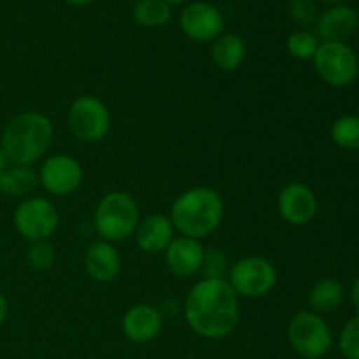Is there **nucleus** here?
<instances>
[{"label":"nucleus","mask_w":359,"mask_h":359,"mask_svg":"<svg viewBox=\"0 0 359 359\" xmlns=\"http://www.w3.org/2000/svg\"><path fill=\"white\" fill-rule=\"evenodd\" d=\"M287 340L302 358L319 359L332 349L333 335L323 316L312 311H300L290 321Z\"/></svg>","instance_id":"nucleus-5"},{"label":"nucleus","mask_w":359,"mask_h":359,"mask_svg":"<svg viewBox=\"0 0 359 359\" xmlns=\"http://www.w3.org/2000/svg\"><path fill=\"white\" fill-rule=\"evenodd\" d=\"M332 140L346 151H359V118L340 116L332 125Z\"/></svg>","instance_id":"nucleus-22"},{"label":"nucleus","mask_w":359,"mask_h":359,"mask_svg":"<svg viewBox=\"0 0 359 359\" xmlns=\"http://www.w3.org/2000/svg\"><path fill=\"white\" fill-rule=\"evenodd\" d=\"M168 217L182 237L202 241L223 223L224 202L216 189L195 186L174 200Z\"/></svg>","instance_id":"nucleus-3"},{"label":"nucleus","mask_w":359,"mask_h":359,"mask_svg":"<svg viewBox=\"0 0 359 359\" xmlns=\"http://www.w3.org/2000/svg\"><path fill=\"white\" fill-rule=\"evenodd\" d=\"M344 298H346V290L342 283L333 277H325L312 286L307 302L312 312L323 316L335 312L342 305Z\"/></svg>","instance_id":"nucleus-19"},{"label":"nucleus","mask_w":359,"mask_h":359,"mask_svg":"<svg viewBox=\"0 0 359 359\" xmlns=\"http://www.w3.org/2000/svg\"><path fill=\"white\" fill-rule=\"evenodd\" d=\"M228 259L224 256L223 251L219 249H207L205 256H203L202 270L205 279H224V276H228Z\"/></svg>","instance_id":"nucleus-27"},{"label":"nucleus","mask_w":359,"mask_h":359,"mask_svg":"<svg viewBox=\"0 0 359 359\" xmlns=\"http://www.w3.org/2000/svg\"><path fill=\"white\" fill-rule=\"evenodd\" d=\"M121 330L130 342L149 344L163 330V314L149 304L133 305L123 316Z\"/></svg>","instance_id":"nucleus-13"},{"label":"nucleus","mask_w":359,"mask_h":359,"mask_svg":"<svg viewBox=\"0 0 359 359\" xmlns=\"http://www.w3.org/2000/svg\"><path fill=\"white\" fill-rule=\"evenodd\" d=\"M7 316H9V302L0 293V326H4V323L7 321Z\"/></svg>","instance_id":"nucleus-28"},{"label":"nucleus","mask_w":359,"mask_h":359,"mask_svg":"<svg viewBox=\"0 0 359 359\" xmlns=\"http://www.w3.org/2000/svg\"><path fill=\"white\" fill-rule=\"evenodd\" d=\"M277 210L291 226H305L318 214V198L304 182H287L277 195Z\"/></svg>","instance_id":"nucleus-12"},{"label":"nucleus","mask_w":359,"mask_h":359,"mask_svg":"<svg viewBox=\"0 0 359 359\" xmlns=\"http://www.w3.org/2000/svg\"><path fill=\"white\" fill-rule=\"evenodd\" d=\"M67 125L76 139L100 142L111 132V112L95 95H81L67 111Z\"/></svg>","instance_id":"nucleus-7"},{"label":"nucleus","mask_w":359,"mask_h":359,"mask_svg":"<svg viewBox=\"0 0 359 359\" xmlns=\"http://www.w3.org/2000/svg\"><path fill=\"white\" fill-rule=\"evenodd\" d=\"M323 4H330V6H339V4H344L346 0H319Z\"/></svg>","instance_id":"nucleus-32"},{"label":"nucleus","mask_w":359,"mask_h":359,"mask_svg":"<svg viewBox=\"0 0 359 359\" xmlns=\"http://www.w3.org/2000/svg\"><path fill=\"white\" fill-rule=\"evenodd\" d=\"M140 223L137 200L126 191H111L102 196L95 209L93 224L105 242H121L135 233Z\"/></svg>","instance_id":"nucleus-4"},{"label":"nucleus","mask_w":359,"mask_h":359,"mask_svg":"<svg viewBox=\"0 0 359 359\" xmlns=\"http://www.w3.org/2000/svg\"><path fill=\"white\" fill-rule=\"evenodd\" d=\"M56 251L55 245L49 241L30 242V248L27 251V263L35 272H46L55 265Z\"/></svg>","instance_id":"nucleus-24"},{"label":"nucleus","mask_w":359,"mask_h":359,"mask_svg":"<svg viewBox=\"0 0 359 359\" xmlns=\"http://www.w3.org/2000/svg\"><path fill=\"white\" fill-rule=\"evenodd\" d=\"M39 184L37 172L25 165H13L0 170V195L23 198Z\"/></svg>","instance_id":"nucleus-20"},{"label":"nucleus","mask_w":359,"mask_h":359,"mask_svg":"<svg viewBox=\"0 0 359 359\" xmlns=\"http://www.w3.org/2000/svg\"><path fill=\"white\" fill-rule=\"evenodd\" d=\"M174 224L170 217L165 214H151L144 217L135 230L137 248L147 255H160L167 251L170 242L174 241Z\"/></svg>","instance_id":"nucleus-17"},{"label":"nucleus","mask_w":359,"mask_h":359,"mask_svg":"<svg viewBox=\"0 0 359 359\" xmlns=\"http://www.w3.org/2000/svg\"><path fill=\"white\" fill-rule=\"evenodd\" d=\"M132 18L144 28L163 27L172 18V6L163 0H137L132 7Z\"/></svg>","instance_id":"nucleus-21"},{"label":"nucleus","mask_w":359,"mask_h":359,"mask_svg":"<svg viewBox=\"0 0 359 359\" xmlns=\"http://www.w3.org/2000/svg\"><path fill=\"white\" fill-rule=\"evenodd\" d=\"M189 328L207 340L230 337L241 321L238 294L226 279H205L193 284L184 300Z\"/></svg>","instance_id":"nucleus-1"},{"label":"nucleus","mask_w":359,"mask_h":359,"mask_svg":"<svg viewBox=\"0 0 359 359\" xmlns=\"http://www.w3.org/2000/svg\"><path fill=\"white\" fill-rule=\"evenodd\" d=\"M312 62L323 83L332 88L351 86L359 74L358 55L347 42H321Z\"/></svg>","instance_id":"nucleus-6"},{"label":"nucleus","mask_w":359,"mask_h":359,"mask_svg":"<svg viewBox=\"0 0 359 359\" xmlns=\"http://www.w3.org/2000/svg\"><path fill=\"white\" fill-rule=\"evenodd\" d=\"M203 256H205V248L202 242L181 235L174 238L165 251V263L175 277L188 279L202 270Z\"/></svg>","instance_id":"nucleus-15"},{"label":"nucleus","mask_w":359,"mask_h":359,"mask_svg":"<svg viewBox=\"0 0 359 359\" xmlns=\"http://www.w3.org/2000/svg\"><path fill=\"white\" fill-rule=\"evenodd\" d=\"M228 283L238 297L262 298L277 284V270L263 256H244L228 270Z\"/></svg>","instance_id":"nucleus-8"},{"label":"nucleus","mask_w":359,"mask_h":359,"mask_svg":"<svg viewBox=\"0 0 359 359\" xmlns=\"http://www.w3.org/2000/svg\"><path fill=\"white\" fill-rule=\"evenodd\" d=\"M287 14L291 20L300 27L307 28L318 21L319 13L314 0H290L287 4Z\"/></svg>","instance_id":"nucleus-26"},{"label":"nucleus","mask_w":359,"mask_h":359,"mask_svg":"<svg viewBox=\"0 0 359 359\" xmlns=\"http://www.w3.org/2000/svg\"><path fill=\"white\" fill-rule=\"evenodd\" d=\"M84 270L97 283H111L121 272V256L114 244L97 241L84 252Z\"/></svg>","instance_id":"nucleus-16"},{"label":"nucleus","mask_w":359,"mask_h":359,"mask_svg":"<svg viewBox=\"0 0 359 359\" xmlns=\"http://www.w3.org/2000/svg\"><path fill=\"white\" fill-rule=\"evenodd\" d=\"M39 184L55 196L76 193L83 184L84 172L79 161L69 154H51L42 161L37 172Z\"/></svg>","instance_id":"nucleus-10"},{"label":"nucleus","mask_w":359,"mask_h":359,"mask_svg":"<svg viewBox=\"0 0 359 359\" xmlns=\"http://www.w3.org/2000/svg\"><path fill=\"white\" fill-rule=\"evenodd\" d=\"M248 55L245 41L237 34H221L210 48V56L217 69L224 72H233L244 63Z\"/></svg>","instance_id":"nucleus-18"},{"label":"nucleus","mask_w":359,"mask_h":359,"mask_svg":"<svg viewBox=\"0 0 359 359\" xmlns=\"http://www.w3.org/2000/svg\"><path fill=\"white\" fill-rule=\"evenodd\" d=\"M358 118H359V112H358Z\"/></svg>","instance_id":"nucleus-34"},{"label":"nucleus","mask_w":359,"mask_h":359,"mask_svg":"<svg viewBox=\"0 0 359 359\" xmlns=\"http://www.w3.org/2000/svg\"><path fill=\"white\" fill-rule=\"evenodd\" d=\"M6 165H7V158H6V154H4L2 147H0V170H4V168H6Z\"/></svg>","instance_id":"nucleus-31"},{"label":"nucleus","mask_w":359,"mask_h":359,"mask_svg":"<svg viewBox=\"0 0 359 359\" xmlns=\"http://www.w3.org/2000/svg\"><path fill=\"white\" fill-rule=\"evenodd\" d=\"M351 300H353V305L356 307V311L359 314V277L354 280L353 286H351Z\"/></svg>","instance_id":"nucleus-29"},{"label":"nucleus","mask_w":359,"mask_h":359,"mask_svg":"<svg viewBox=\"0 0 359 359\" xmlns=\"http://www.w3.org/2000/svg\"><path fill=\"white\" fill-rule=\"evenodd\" d=\"M339 349L346 359H359V314L344 325L339 335Z\"/></svg>","instance_id":"nucleus-25"},{"label":"nucleus","mask_w":359,"mask_h":359,"mask_svg":"<svg viewBox=\"0 0 359 359\" xmlns=\"http://www.w3.org/2000/svg\"><path fill=\"white\" fill-rule=\"evenodd\" d=\"M13 223L18 233L28 242L49 241L60 224L58 210L44 196H28L14 209Z\"/></svg>","instance_id":"nucleus-9"},{"label":"nucleus","mask_w":359,"mask_h":359,"mask_svg":"<svg viewBox=\"0 0 359 359\" xmlns=\"http://www.w3.org/2000/svg\"><path fill=\"white\" fill-rule=\"evenodd\" d=\"M163 2H167L168 6H175V4H184L186 0H163Z\"/></svg>","instance_id":"nucleus-33"},{"label":"nucleus","mask_w":359,"mask_h":359,"mask_svg":"<svg viewBox=\"0 0 359 359\" xmlns=\"http://www.w3.org/2000/svg\"><path fill=\"white\" fill-rule=\"evenodd\" d=\"M53 137L55 128L48 116L39 111H25L4 126L0 147L13 165L32 167L46 156Z\"/></svg>","instance_id":"nucleus-2"},{"label":"nucleus","mask_w":359,"mask_h":359,"mask_svg":"<svg viewBox=\"0 0 359 359\" xmlns=\"http://www.w3.org/2000/svg\"><path fill=\"white\" fill-rule=\"evenodd\" d=\"M319 44H321V42H319L318 35L309 32L307 28L293 32V34L287 35L286 39L287 53H290L293 58L300 60V62H309V60L314 58Z\"/></svg>","instance_id":"nucleus-23"},{"label":"nucleus","mask_w":359,"mask_h":359,"mask_svg":"<svg viewBox=\"0 0 359 359\" xmlns=\"http://www.w3.org/2000/svg\"><path fill=\"white\" fill-rule=\"evenodd\" d=\"M182 34L195 42H214L224 30V18L219 7L205 0L189 2L179 18Z\"/></svg>","instance_id":"nucleus-11"},{"label":"nucleus","mask_w":359,"mask_h":359,"mask_svg":"<svg viewBox=\"0 0 359 359\" xmlns=\"http://www.w3.org/2000/svg\"><path fill=\"white\" fill-rule=\"evenodd\" d=\"M359 28V14L354 7L339 4L319 14L316 21V35L323 42H346Z\"/></svg>","instance_id":"nucleus-14"},{"label":"nucleus","mask_w":359,"mask_h":359,"mask_svg":"<svg viewBox=\"0 0 359 359\" xmlns=\"http://www.w3.org/2000/svg\"><path fill=\"white\" fill-rule=\"evenodd\" d=\"M67 2L74 7H84V6H90L93 0H67Z\"/></svg>","instance_id":"nucleus-30"}]
</instances>
